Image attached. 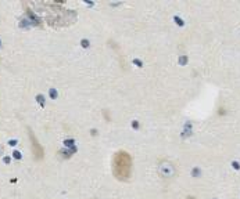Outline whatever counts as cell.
I'll list each match as a JSON object with an SVG mask.
<instances>
[{
  "instance_id": "1",
  "label": "cell",
  "mask_w": 240,
  "mask_h": 199,
  "mask_svg": "<svg viewBox=\"0 0 240 199\" xmlns=\"http://www.w3.org/2000/svg\"><path fill=\"white\" fill-rule=\"evenodd\" d=\"M132 159L125 151H118L112 158V174L119 181H126L130 177Z\"/></svg>"
},
{
  "instance_id": "2",
  "label": "cell",
  "mask_w": 240,
  "mask_h": 199,
  "mask_svg": "<svg viewBox=\"0 0 240 199\" xmlns=\"http://www.w3.org/2000/svg\"><path fill=\"white\" fill-rule=\"evenodd\" d=\"M29 138H31V143H32V152H34V156L36 159H42V158H43V148L40 147L39 141L36 140L34 131H32L31 129H29Z\"/></svg>"
},
{
  "instance_id": "3",
  "label": "cell",
  "mask_w": 240,
  "mask_h": 199,
  "mask_svg": "<svg viewBox=\"0 0 240 199\" xmlns=\"http://www.w3.org/2000/svg\"><path fill=\"white\" fill-rule=\"evenodd\" d=\"M158 170H160V174L164 177H172L175 174V167H173L172 163H169L168 160H162L161 163H160V167H158Z\"/></svg>"
},
{
  "instance_id": "4",
  "label": "cell",
  "mask_w": 240,
  "mask_h": 199,
  "mask_svg": "<svg viewBox=\"0 0 240 199\" xmlns=\"http://www.w3.org/2000/svg\"><path fill=\"white\" fill-rule=\"evenodd\" d=\"M50 97H51V98H56V97H57V91L54 90V88H51V90H50Z\"/></svg>"
},
{
  "instance_id": "5",
  "label": "cell",
  "mask_w": 240,
  "mask_h": 199,
  "mask_svg": "<svg viewBox=\"0 0 240 199\" xmlns=\"http://www.w3.org/2000/svg\"><path fill=\"white\" fill-rule=\"evenodd\" d=\"M64 144H65L67 147H71V145H74V140H65Z\"/></svg>"
},
{
  "instance_id": "6",
  "label": "cell",
  "mask_w": 240,
  "mask_h": 199,
  "mask_svg": "<svg viewBox=\"0 0 240 199\" xmlns=\"http://www.w3.org/2000/svg\"><path fill=\"white\" fill-rule=\"evenodd\" d=\"M13 156H14V158H15V159H21V158H22V156H21V154H20V152H18V151H15V152H14V154H13Z\"/></svg>"
},
{
  "instance_id": "7",
  "label": "cell",
  "mask_w": 240,
  "mask_h": 199,
  "mask_svg": "<svg viewBox=\"0 0 240 199\" xmlns=\"http://www.w3.org/2000/svg\"><path fill=\"white\" fill-rule=\"evenodd\" d=\"M36 98H38V101H39V102H40V104H42V105L45 104V101H43V95H38V97H36Z\"/></svg>"
},
{
  "instance_id": "8",
  "label": "cell",
  "mask_w": 240,
  "mask_h": 199,
  "mask_svg": "<svg viewBox=\"0 0 240 199\" xmlns=\"http://www.w3.org/2000/svg\"><path fill=\"white\" fill-rule=\"evenodd\" d=\"M175 21L178 22V25H183V21H182V19H180L179 17H175Z\"/></svg>"
},
{
  "instance_id": "9",
  "label": "cell",
  "mask_w": 240,
  "mask_h": 199,
  "mask_svg": "<svg viewBox=\"0 0 240 199\" xmlns=\"http://www.w3.org/2000/svg\"><path fill=\"white\" fill-rule=\"evenodd\" d=\"M82 46L83 47H89V42L88 40H82Z\"/></svg>"
},
{
  "instance_id": "10",
  "label": "cell",
  "mask_w": 240,
  "mask_h": 199,
  "mask_svg": "<svg viewBox=\"0 0 240 199\" xmlns=\"http://www.w3.org/2000/svg\"><path fill=\"white\" fill-rule=\"evenodd\" d=\"M233 167L234 169H240V165L237 163V162H233Z\"/></svg>"
},
{
  "instance_id": "11",
  "label": "cell",
  "mask_w": 240,
  "mask_h": 199,
  "mask_svg": "<svg viewBox=\"0 0 240 199\" xmlns=\"http://www.w3.org/2000/svg\"><path fill=\"white\" fill-rule=\"evenodd\" d=\"M199 173H200V171L196 169V170H193V176H199Z\"/></svg>"
},
{
  "instance_id": "12",
  "label": "cell",
  "mask_w": 240,
  "mask_h": 199,
  "mask_svg": "<svg viewBox=\"0 0 240 199\" xmlns=\"http://www.w3.org/2000/svg\"><path fill=\"white\" fill-rule=\"evenodd\" d=\"M132 123H133V124H132V126H133V129H137V122L135 120V122H132Z\"/></svg>"
},
{
  "instance_id": "13",
  "label": "cell",
  "mask_w": 240,
  "mask_h": 199,
  "mask_svg": "<svg viewBox=\"0 0 240 199\" xmlns=\"http://www.w3.org/2000/svg\"><path fill=\"white\" fill-rule=\"evenodd\" d=\"M133 62H135V64H136V65H139V66L142 65V62H140V61H137V60H135Z\"/></svg>"
},
{
  "instance_id": "14",
  "label": "cell",
  "mask_w": 240,
  "mask_h": 199,
  "mask_svg": "<svg viewBox=\"0 0 240 199\" xmlns=\"http://www.w3.org/2000/svg\"><path fill=\"white\" fill-rule=\"evenodd\" d=\"M185 62H186V58H185V57L183 58H180V64H185Z\"/></svg>"
},
{
  "instance_id": "15",
  "label": "cell",
  "mask_w": 240,
  "mask_h": 199,
  "mask_svg": "<svg viewBox=\"0 0 240 199\" xmlns=\"http://www.w3.org/2000/svg\"><path fill=\"white\" fill-rule=\"evenodd\" d=\"M15 143H17V141H15V140H11V141H10V143H8V144H10V145H14V144H15Z\"/></svg>"
}]
</instances>
